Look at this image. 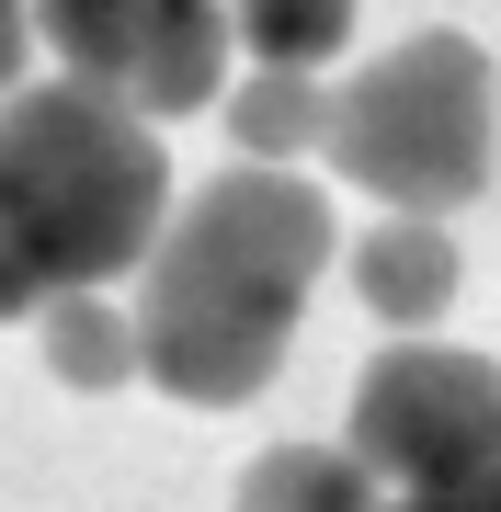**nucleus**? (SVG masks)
<instances>
[{
  "label": "nucleus",
  "instance_id": "1",
  "mask_svg": "<svg viewBox=\"0 0 501 512\" xmlns=\"http://www.w3.org/2000/svg\"><path fill=\"white\" fill-rule=\"evenodd\" d=\"M342 251V217L308 171H217L171 205L149 274H137V376L183 410H240L274 387L319 274Z\"/></svg>",
  "mask_w": 501,
  "mask_h": 512
},
{
  "label": "nucleus",
  "instance_id": "2",
  "mask_svg": "<svg viewBox=\"0 0 501 512\" xmlns=\"http://www.w3.org/2000/svg\"><path fill=\"white\" fill-rule=\"evenodd\" d=\"M171 228V148L149 114L23 80L0 103V319H46L69 296L149 274Z\"/></svg>",
  "mask_w": 501,
  "mask_h": 512
},
{
  "label": "nucleus",
  "instance_id": "3",
  "mask_svg": "<svg viewBox=\"0 0 501 512\" xmlns=\"http://www.w3.org/2000/svg\"><path fill=\"white\" fill-rule=\"evenodd\" d=\"M490 148H501L490 46L456 35V23H422L331 92V148L319 160L353 194H376L388 217H456V205L490 194Z\"/></svg>",
  "mask_w": 501,
  "mask_h": 512
},
{
  "label": "nucleus",
  "instance_id": "4",
  "mask_svg": "<svg viewBox=\"0 0 501 512\" xmlns=\"http://www.w3.org/2000/svg\"><path fill=\"white\" fill-rule=\"evenodd\" d=\"M342 456L388 501H433L501 456V365L467 342H388L353 376V433Z\"/></svg>",
  "mask_w": 501,
  "mask_h": 512
},
{
  "label": "nucleus",
  "instance_id": "5",
  "mask_svg": "<svg viewBox=\"0 0 501 512\" xmlns=\"http://www.w3.org/2000/svg\"><path fill=\"white\" fill-rule=\"evenodd\" d=\"M35 35L80 92L149 114H205L228 80V0H35Z\"/></svg>",
  "mask_w": 501,
  "mask_h": 512
},
{
  "label": "nucleus",
  "instance_id": "6",
  "mask_svg": "<svg viewBox=\"0 0 501 512\" xmlns=\"http://www.w3.org/2000/svg\"><path fill=\"white\" fill-rule=\"evenodd\" d=\"M353 296H365L399 342H422V319L456 308V228L445 217H376L353 239Z\"/></svg>",
  "mask_w": 501,
  "mask_h": 512
},
{
  "label": "nucleus",
  "instance_id": "7",
  "mask_svg": "<svg viewBox=\"0 0 501 512\" xmlns=\"http://www.w3.org/2000/svg\"><path fill=\"white\" fill-rule=\"evenodd\" d=\"M228 148H240L251 171H297L308 148H331V80H274V69H251V80H228Z\"/></svg>",
  "mask_w": 501,
  "mask_h": 512
},
{
  "label": "nucleus",
  "instance_id": "8",
  "mask_svg": "<svg viewBox=\"0 0 501 512\" xmlns=\"http://www.w3.org/2000/svg\"><path fill=\"white\" fill-rule=\"evenodd\" d=\"M228 512H388V490L342 444H262L228 490Z\"/></svg>",
  "mask_w": 501,
  "mask_h": 512
},
{
  "label": "nucleus",
  "instance_id": "9",
  "mask_svg": "<svg viewBox=\"0 0 501 512\" xmlns=\"http://www.w3.org/2000/svg\"><path fill=\"white\" fill-rule=\"evenodd\" d=\"M228 46L274 80H319L353 46V0H228Z\"/></svg>",
  "mask_w": 501,
  "mask_h": 512
},
{
  "label": "nucleus",
  "instance_id": "10",
  "mask_svg": "<svg viewBox=\"0 0 501 512\" xmlns=\"http://www.w3.org/2000/svg\"><path fill=\"white\" fill-rule=\"evenodd\" d=\"M35 353L57 387H126L137 376V308H114V296H69V308L35 319Z\"/></svg>",
  "mask_w": 501,
  "mask_h": 512
},
{
  "label": "nucleus",
  "instance_id": "11",
  "mask_svg": "<svg viewBox=\"0 0 501 512\" xmlns=\"http://www.w3.org/2000/svg\"><path fill=\"white\" fill-rule=\"evenodd\" d=\"M388 512H501V456L479 478H456V490H433V501H388Z\"/></svg>",
  "mask_w": 501,
  "mask_h": 512
},
{
  "label": "nucleus",
  "instance_id": "12",
  "mask_svg": "<svg viewBox=\"0 0 501 512\" xmlns=\"http://www.w3.org/2000/svg\"><path fill=\"white\" fill-rule=\"evenodd\" d=\"M23 46H35V0H0V103L23 92Z\"/></svg>",
  "mask_w": 501,
  "mask_h": 512
}]
</instances>
